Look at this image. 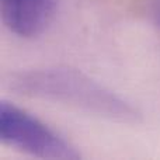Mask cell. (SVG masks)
<instances>
[{
	"instance_id": "1",
	"label": "cell",
	"mask_w": 160,
	"mask_h": 160,
	"mask_svg": "<svg viewBox=\"0 0 160 160\" xmlns=\"http://www.w3.org/2000/svg\"><path fill=\"white\" fill-rule=\"evenodd\" d=\"M13 91L51 101L117 122H136L139 114L127 100L87 75L69 68H41L16 72L7 80Z\"/></svg>"
},
{
	"instance_id": "2",
	"label": "cell",
	"mask_w": 160,
	"mask_h": 160,
	"mask_svg": "<svg viewBox=\"0 0 160 160\" xmlns=\"http://www.w3.org/2000/svg\"><path fill=\"white\" fill-rule=\"evenodd\" d=\"M0 142L25 155L49 160H78L80 153L56 131L13 102H0Z\"/></svg>"
},
{
	"instance_id": "3",
	"label": "cell",
	"mask_w": 160,
	"mask_h": 160,
	"mask_svg": "<svg viewBox=\"0 0 160 160\" xmlns=\"http://www.w3.org/2000/svg\"><path fill=\"white\" fill-rule=\"evenodd\" d=\"M58 0H0L2 21L20 38H35L51 24Z\"/></svg>"
}]
</instances>
